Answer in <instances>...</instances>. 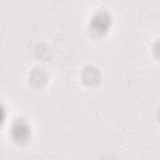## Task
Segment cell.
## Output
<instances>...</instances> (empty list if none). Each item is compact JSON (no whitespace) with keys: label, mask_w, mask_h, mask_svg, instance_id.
Segmentation results:
<instances>
[{"label":"cell","mask_w":160,"mask_h":160,"mask_svg":"<svg viewBox=\"0 0 160 160\" xmlns=\"http://www.w3.org/2000/svg\"><path fill=\"white\" fill-rule=\"evenodd\" d=\"M24 125V124H18V126H16L15 129H14V130H16L15 135L17 137H18V138H19V136H21L20 140L26 139V136L28 135V130H27L26 126Z\"/></svg>","instance_id":"6da1fadb"}]
</instances>
